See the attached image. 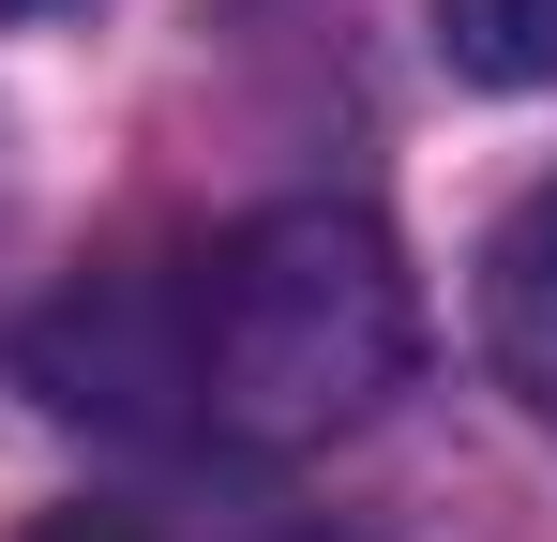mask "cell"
<instances>
[{
	"label": "cell",
	"instance_id": "1",
	"mask_svg": "<svg viewBox=\"0 0 557 542\" xmlns=\"http://www.w3.org/2000/svg\"><path fill=\"white\" fill-rule=\"evenodd\" d=\"M30 377H46V407H76L106 438L301 452V438H347L407 377V271L362 211L286 196L182 257L91 271L30 332Z\"/></svg>",
	"mask_w": 557,
	"mask_h": 542
},
{
	"label": "cell",
	"instance_id": "2",
	"mask_svg": "<svg viewBox=\"0 0 557 542\" xmlns=\"http://www.w3.org/2000/svg\"><path fill=\"white\" fill-rule=\"evenodd\" d=\"M482 301H497V361H512V377L557 407V181L512 211V226H497V257H482Z\"/></svg>",
	"mask_w": 557,
	"mask_h": 542
},
{
	"label": "cell",
	"instance_id": "3",
	"mask_svg": "<svg viewBox=\"0 0 557 542\" xmlns=\"http://www.w3.org/2000/svg\"><path fill=\"white\" fill-rule=\"evenodd\" d=\"M437 15V61L467 90H543L557 76V0H422Z\"/></svg>",
	"mask_w": 557,
	"mask_h": 542
},
{
	"label": "cell",
	"instance_id": "4",
	"mask_svg": "<svg viewBox=\"0 0 557 542\" xmlns=\"http://www.w3.org/2000/svg\"><path fill=\"white\" fill-rule=\"evenodd\" d=\"M30 542H242V528H211V513H166V497H76V513H46Z\"/></svg>",
	"mask_w": 557,
	"mask_h": 542
},
{
	"label": "cell",
	"instance_id": "5",
	"mask_svg": "<svg viewBox=\"0 0 557 542\" xmlns=\"http://www.w3.org/2000/svg\"><path fill=\"white\" fill-rule=\"evenodd\" d=\"M15 15H46V0H0V30H15Z\"/></svg>",
	"mask_w": 557,
	"mask_h": 542
}]
</instances>
